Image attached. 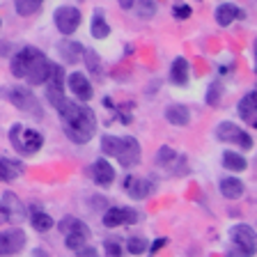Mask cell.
<instances>
[{"mask_svg": "<svg viewBox=\"0 0 257 257\" xmlns=\"http://www.w3.org/2000/svg\"><path fill=\"white\" fill-rule=\"evenodd\" d=\"M58 115H60V122H62L64 136H67L71 143L85 145L92 140V136H94V131H96V117H94V112H92V108L67 99V101L58 108Z\"/></svg>", "mask_w": 257, "mask_h": 257, "instance_id": "1", "label": "cell"}, {"mask_svg": "<svg viewBox=\"0 0 257 257\" xmlns=\"http://www.w3.org/2000/svg\"><path fill=\"white\" fill-rule=\"evenodd\" d=\"M10 69L16 78H23L28 85H44L48 78V71H51V60L39 48L23 46L12 58Z\"/></svg>", "mask_w": 257, "mask_h": 257, "instance_id": "2", "label": "cell"}, {"mask_svg": "<svg viewBox=\"0 0 257 257\" xmlns=\"http://www.w3.org/2000/svg\"><path fill=\"white\" fill-rule=\"evenodd\" d=\"M101 152L106 156L117 159V163L126 170L140 163V143L134 136H103Z\"/></svg>", "mask_w": 257, "mask_h": 257, "instance_id": "3", "label": "cell"}, {"mask_svg": "<svg viewBox=\"0 0 257 257\" xmlns=\"http://www.w3.org/2000/svg\"><path fill=\"white\" fill-rule=\"evenodd\" d=\"M257 250V236L250 225H234L230 230V248L227 257H252Z\"/></svg>", "mask_w": 257, "mask_h": 257, "instance_id": "4", "label": "cell"}, {"mask_svg": "<svg viewBox=\"0 0 257 257\" xmlns=\"http://www.w3.org/2000/svg\"><path fill=\"white\" fill-rule=\"evenodd\" d=\"M10 140L14 145V150L21 154H35L44 145V136L35 128H26L23 124H14L10 128Z\"/></svg>", "mask_w": 257, "mask_h": 257, "instance_id": "5", "label": "cell"}, {"mask_svg": "<svg viewBox=\"0 0 257 257\" xmlns=\"http://www.w3.org/2000/svg\"><path fill=\"white\" fill-rule=\"evenodd\" d=\"M46 96H48V103L55 110L67 101V96H64V69L55 62H51V71H48V78H46Z\"/></svg>", "mask_w": 257, "mask_h": 257, "instance_id": "6", "label": "cell"}, {"mask_svg": "<svg viewBox=\"0 0 257 257\" xmlns=\"http://www.w3.org/2000/svg\"><path fill=\"white\" fill-rule=\"evenodd\" d=\"M216 138L220 143H230V145H236L239 150H252V138L248 131L239 128L236 124L232 122H220L216 126Z\"/></svg>", "mask_w": 257, "mask_h": 257, "instance_id": "7", "label": "cell"}, {"mask_svg": "<svg viewBox=\"0 0 257 257\" xmlns=\"http://www.w3.org/2000/svg\"><path fill=\"white\" fill-rule=\"evenodd\" d=\"M7 99H10L21 112H28V115H32V117H42V103L37 101V96L32 94L28 87H21V85L12 87L10 94H7Z\"/></svg>", "mask_w": 257, "mask_h": 257, "instance_id": "8", "label": "cell"}, {"mask_svg": "<svg viewBox=\"0 0 257 257\" xmlns=\"http://www.w3.org/2000/svg\"><path fill=\"white\" fill-rule=\"evenodd\" d=\"M53 21H55V28H58L62 35H74L76 30H78L80 21H83V14H80V10H76V7H58L53 14Z\"/></svg>", "mask_w": 257, "mask_h": 257, "instance_id": "9", "label": "cell"}, {"mask_svg": "<svg viewBox=\"0 0 257 257\" xmlns=\"http://www.w3.org/2000/svg\"><path fill=\"white\" fill-rule=\"evenodd\" d=\"M26 232L21 227H12V230L0 232V257H10L16 255L26 248Z\"/></svg>", "mask_w": 257, "mask_h": 257, "instance_id": "10", "label": "cell"}, {"mask_svg": "<svg viewBox=\"0 0 257 257\" xmlns=\"http://www.w3.org/2000/svg\"><path fill=\"white\" fill-rule=\"evenodd\" d=\"M136 220H138V214H136L131 207H110V209H106V214H103V225H106V227L134 225Z\"/></svg>", "mask_w": 257, "mask_h": 257, "instance_id": "11", "label": "cell"}, {"mask_svg": "<svg viewBox=\"0 0 257 257\" xmlns=\"http://www.w3.org/2000/svg\"><path fill=\"white\" fill-rule=\"evenodd\" d=\"M124 191L131 195L134 200H145L147 195L154 193V184L145 177H136V175H126L124 179Z\"/></svg>", "mask_w": 257, "mask_h": 257, "instance_id": "12", "label": "cell"}, {"mask_svg": "<svg viewBox=\"0 0 257 257\" xmlns=\"http://www.w3.org/2000/svg\"><path fill=\"white\" fill-rule=\"evenodd\" d=\"M67 85H69L71 94H74L78 101H90V99H92V83L87 80L85 74L74 71V74L67 78Z\"/></svg>", "mask_w": 257, "mask_h": 257, "instance_id": "13", "label": "cell"}, {"mask_svg": "<svg viewBox=\"0 0 257 257\" xmlns=\"http://www.w3.org/2000/svg\"><path fill=\"white\" fill-rule=\"evenodd\" d=\"M236 110H239V117L248 124V126H255L257 124V94L255 92H248L239 99L236 103Z\"/></svg>", "mask_w": 257, "mask_h": 257, "instance_id": "14", "label": "cell"}, {"mask_svg": "<svg viewBox=\"0 0 257 257\" xmlns=\"http://www.w3.org/2000/svg\"><path fill=\"white\" fill-rule=\"evenodd\" d=\"M214 16H216V23H218L220 28H227L230 23H234L236 19H243V16H246V12L241 10V7L232 5V3H223V5L216 7Z\"/></svg>", "mask_w": 257, "mask_h": 257, "instance_id": "15", "label": "cell"}, {"mask_svg": "<svg viewBox=\"0 0 257 257\" xmlns=\"http://www.w3.org/2000/svg\"><path fill=\"white\" fill-rule=\"evenodd\" d=\"M92 177H94V182L99 186H110L115 182V170H112V166L106 159H96L92 163Z\"/></svg>", "mask_w": 257, "mask_h": 257, "instance_id": "16", "label": "cell"}, {"mask_svg": "<svg viewBox=\"0 0 257 257\" xmlns=\"http://www.w3.org/2000/svg\"><path fill=\"white\" fill-rule=\"evenodd\" d=\"M58 230L62 232L64 236H67V234H83V236H87V239L92 236L90 227H87V225L83 223L80 218H74V216H64V218L58 223Z\"/></svg>", "mask_w": 257, "mask_h": 257, "instance_id": "17", "label": "cell"}, {"mask_svg": "<svg viewBox=\"0 0 257 257\" xmlns=\"http://www.w3.org/2000/svg\"><path fill=\"white\" fill-rule=\"evenodd\" d=\"M23 175V163L7 156H0V182H14L16 177Z\"/></svg>", "mask_w": 257, "mask_h": 257, "instance_id": "18", "label": "cell"}, {"mask_svg": "<svg viewBox=\"0 0 257 257\" xmlns=\"http://www.w3.org/2000/svg\"><path fill=\"white\" fill-rule=\"evenodd\" d=\"M60 51V58H64V62H78V60H83V51L85 48L80 46L78 42H74V39H64V42H60L58 46Z\"/></svg>", "mask_w": 257, "mask_h": 257, "instance_id": "19", "label": "cell"}, {"mask_svg": "<svg viewBox=\"0 0 257 257\" xmlns=\"http://www.w3.org/2000/svg\"><path fill=\"white\" fill-rule=\"evenodd\" d=\"M220 193H223L227 200H236L243 195V191H246V186H243V182L241 179H236V177H223L218 184Z\"/></svg>", "mask_w": 257, "mask_h": 257, "instance_id": "20", "label": "cell"}, {"mask_svg": "<svg viewBox=\"0 0 257 257\" xmlns=\"http://www.w3.org/2000/svg\"><path fill=\"white\" fill-rule=\"evenodd\" d=\"M166 119L170 124H175V126H186L191 122V112L182 103H172V106L166 108Z\"/></svg>", "mask_w": 257, "mask_h": 257, "instance_id": "21", "label": "cell"}, {"mask_svg": "<svg viewBox=\"0 0 257 257\" xmlns=\"http://www.w3.org/2000/svg\"><path fill=\"white\" fill-rule=\"evenodd\" d=\"M170 80L175 85H186L188 83V60L177 58L170 67Z\"/></svg>", "mask_w": 257, "mask_h": 257, "instance_id": "22", "label": "cell"}, {"mask_svg": "<svg viewBox=\"0 0 257 257\" xmlns=\"http://www.w3.org/2000/svg\"><path fill=\"white\" fill-rule=\"evenodd\" d=\"M90 32H92V37H94V39H106L108 35H110V26H108V21L103 19L101 10H96L94 16H92Z\"/></svg>", "mask_w": 257, "mask_h": 257, "instance_id": "23", "label": "cell"}, {"mask_svg": "<svg viewBox=\"0 0 257 257\" xmlns=\"http://www.w3.org/2000/svg\"><path fill=\"white\" fill-rule=\"evenodd\" d=\"M223 168L225 170H232V172H243L248 168V161L241 154H236V152H225L223 154Z\"/></svg>", "mask_w": 257, "mask_h": 257, "instance_id": "24", "label": "cell"}, {"mask_svg": "<svg viewBox=\"0 0 257 257\" xmlns=\"http://www.w3.org/2000/svg\"><path fill=\"white\" fill-rule=\"evenodd\" d=\"M42 3L44 0H14V7L21 16H32L42 10Z\"/></svg>", "mask_w": 257, "mask_h": 257, "instance_id": "25", "label": "cell"}, {"mask_svg": "<svg viewBox=\"0 0 257 257\" xmlns=\"http://www.w3.org/2000/svg\"><path fill=\"white\" fill-rule=\"evenodd\" d=\"M53 225H55V220L48 214H44V211H35V214H32V227L37 232H48Z\"/></svg>", "mask_w": 257, "mask_h": 257, "instance_id": "26", "label": "cell"}, {"mask_svg": "<svg viewBox=\"0 0 257 257\" xmlns=\"http://www.w3.org/2000/svg\"><path fill=\"white\" fill-rule=\"evenodd\" d=\"M220 99H223V85H220L218 80L209 83V87H207V103L216 108V106H220Z\"/></svg>", "mask_w": 257, "mask_h": 257, "instance_id": "27", "label": "cell"}, {"mask_svg": "<svg viewBox=\"0 0 257 257\" xmlns=\"http://www.w3.org/2000/svg\"><path fill=\"white\" fill-rule=\"evenodd\" d=\"M179 156H177V152L172 150V147H161L159 154H156V163H159L161 168H168L172 163V161H177Z\"/></svg>", "mask_w": 257, "mask_h": 257, "instance_id": "28", "label": "cell"}, {"mask_svg": "<svg viewBox=\"0 0 257 257\" xmlns=\"http://www.w3.org/2000/svg\"><path fill=\"white\" fill-rule=\"evenodd\" d=\"M3 202L7 204V209H10V214H12V218H21V202H19V198H16L14 193H5L3 195Z\"/></svg>", "mask_w": 257, "mask_h": 257, "instance_id": "29", "label": "cell"}, {"mask_svg": "<svg viewBox=\"0 0 257 257\" xmlns=\"http://www.w3.org/2000/svg\"><path fill=\"white\" fill-rule=\"evenodd\" d=\"M83 60H85L87 69H90L92 74H101V60H99L96 51H83Z\"/></svg>", "mask_w": 257, "mask_h": 257, "instance_id": "30", "label": "cell"}, {"mask_svg": "<svg viewBox=\"0 0 257 257\" xmlns=\"http://www.w3.org/2000/svg\"><path fill=\"white\" fill-rule=\"evenodd\" d=\"M147 246H150V241H145L143 236H134V239H128L126 250L131 255H143V252H147Z\"/></svg>", "mask_w": 257, "mask_h": 257, "instance_id": "31", "label": "cell"}, {"mask_svg": "<svg viewBox=\"0 0 257 257\" xmlns=\"http://www.w3.org/2000/svg\"><path fill=\"white\" fill-rule=\"evenodd\" d=\"M87 241H90V239H87V236H83V234H67V236H64V246L76 252L78 248L85 246Z\"/></svg>", "mask_w": 257, "mask_h": 257, "instance_id": "32", "label": "cell"}, {"mask_svg": "<svg viewBox=\"0 0 257 257\" xmlns=\"http://www.w3.org/2000/svg\"><path fill=\"white\" fill-rule=\"evenodd\" d=\"M138 14L140 19H152L156 14V3L154 0H138Z\"/></svg>", "mask_w": 257, "mask_h": 257, "instance_id": "33", "label": "cell"}, {"mask_svg": "<svg viewBox=\"0 0 257 257\" xmlns=\"http://www.w3.org/2000/svg\"><path fill=\"white\" fill-rule=\"evenodd\" d=\"M103 250H106V257H122V246L117 239L103 241Z\"/></svg>", "mask_w": 257, "mask_h": 257, "instance_id": "34", "label": "cell"}, {"mask_svg": "<svg viewBox=\"0 0 257 257\" xmlns=\"http://www.w3.org/2000/svg\"><path fill=\"white\" fill-rule=\"evenodd\" d=\"M172 16H175L177 21H184V19H188V16H191V7H188V5H177L175 10H172Z\"/></svg>", "mask_w": 257, "mask_h": 257, "instance_id": "35", "label": "cell"}, {"mask_svg": "<svg viewBox=\"0 0 257 257\" xmlns=\"http://www.w3.org/2000/svg\"><path fill=\"white\" fill-rule=\"evenodd\" d=\"M76 255H78V257H99V252H96V248H94V246L85 243L83 248H78V250H76Z\"/></svg>", "mask_w": 257, "mask_h": 257, "instance_id": "36", "label": "cell"}, {"mask_svg": "<svg viewBox=\"0 0 257 257\" xmlns=\"http://www.w3.org/2000/svg\"><path fill=\"white\" fill-rule=\"evenodd\" d=\"M12 214H10V209H7V204L3 202V198H0V223H12Z\"/></svg>", "mask_w": 257, "mask_h": 257, "instance_id": "37", "label": "cell"}, {"mask_svg": "<svg viewBox=\"0 0 257 257\" xmlns=\"http://www.w3.org/2000/svg\"><path fill=\"white\" fill-rule=\"evenodd\" d=\"M163 246H168V239H163V236H161V239H156L152 246H147V250H150V255H154V252L159 250V248H163Z\"/></svg>", "mask_w": 257, "mask_h": 257, "instance_id": "38", "label": "cell"}, {"mask_svg": "<svg viewBox=\"0 0 257 257\" xmlns=\"http://www.w3.org/2000/svg\"><path fill=\"white\" fill-rule=\"evenodd\" d=\"M119 7L122 10H131V7H136V0H119Z\"/></svg>", "mask_w": 257, "mask_h": 257, "instance_id": "39", "label": "cell"}, {"mask_svg": "<svg viewBox=\"0 0 257 257\" xmlns=\"http://www.w3.org/2000/svg\"><path fill=\"white\" fill-rule=\"evenodd\" d=\"M32 257H51V255H48V252L44 250V248H37V250L32 252Z\"/></svg>", "mask_w": 257, "mask_h": 257, "instance_id": "40", "label": "cell"}]
</instances>
